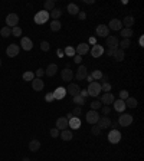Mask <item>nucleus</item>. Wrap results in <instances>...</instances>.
<instances>
[{
	"instance_id": "obj_10",
	"label": "nucleus",
	"mask_w": 144,
	"mask_h": 161,
	"mask_svg": "<svg viewBox=\"0 0 144 161\" xmlns=\"http://www.w3.org/2000/svg\"><path fill=\"white\" fill-rule=\"evenodd\" d=\"M61 78H62V81H65V82H69V81H72V78H74V72H72L71 68H69V66H65V69H62Z\"/></svg>"
},
{
	"instance_id": "obj_34",
	"label": "nucleus",
	"mask_w": 144,
	"mask_h": 161,
	"mask_svg": "<svg viewBox=\"0 0 144 161\" xmlns=\"http://www.w3.org/2000/svg\"><path fill=\"white\" fill-rule=\"evenodd\" d=\"M121 36H122V39H130L131 38V35H133V29H127V28H122L121 30Z\"/></svg>"
},
{
	"instance_id": "obj_7",
	"label": "nucleus",
	"mask_w": 144,
	"mask_h": 161,
	"mask_svg": "<svg viewBox=\"0 0 144 161\" xmlns=\"http://www.w3.org/2000/svg\"><path fill=\"white\" fill-rule=\"evenodd\" d=\"M19 50H20L19 45L12 43L10 46H7V49H6V55L9 56V58H16V56L19 55Z\"/></svg>"
},
{
	"instance_id": "obj_50",
	"label": "nucleus",
	"mask_w": 144,
	"mask_h": 161,
	"mask_svg": "<svg viewBox=\"0 0 144 161\" xmlns=\"http://www.w3.org/2000/svg\"><path fill=\"white\" fill-rule=\"evenodd\" d=\"M43 73H45V71L40 68V69H38V71L35 72V78H40V76H43Z\"/></svg>"
},
{
	"instance_id": "obj_45",
	"label": "nucleus",
	"mask_w": 144,
	"mask_h": 161,
	"mask_svg": "<svg viewBox=\"0 0 144 161\" xmlns=\"http://www.w3.org/2000/svg\"><path fill=\"white\" fill-rule=\"evenodd\" d=\"M100 108H101L100 101H92V102H91V109H92V111H97V109H100Z\"/></svg>"
},
{
	"instance_id": "obj_57",
	"label": "nucleus",
	"mask_w": 144,
	"mask_h": 161,
	"mask_svg": "<svg viewBox=\"0 0 144 161\" xmlns=\"http://www.w3.org/2000/svg\"><path fill=\"white\" fill-rule=\"evenodd\" d=\"M85 79H87V81H88L89 83H91V82H94V79H92V76H91V75H88V76H87Z\"/></svg>"
},
{
	"instance_id": "obj_29",
	"label": "nucleus",
	"mask_w": 144,
	"mask_h": 161,
	"mask_svg": "<svg viewBox=\"0 0 144 161\" xmlns=\"http://www.w3.org/2000/svg\"><path fill=\"white\" fill-rule=\"evenodd\" d=\"M59 135H61V138L63 139V141H71V139L74 138V134H72V131H69V129H63V131H61Z\"/></svg>"
},
{
	"instance_id": "obj_25",
	"label": "nucleus",
	"mask_w": 144,
	"mask_h": 161,
	"mask_svg": "<svg viewBox=\"0 0 144 161\" xmlns=\"http://www.w3.org/2000/svg\"><path fill=\"white\" fill-rule=\"evenodd\" d=\"M122 26H125L127 29H131L133 28V25L135 23V19H134L133 16H125L124 17V20H121Z\"/></svg>"
},
{
	"instance_id": "obj_53",
	"label": "nucleus",
	"mask_w": 144,
	"mask_h": 161,
	"mask_svg": "<svg viewBox=\"0 0 144 161\" xmlns=\"http://www.w3.org/2000/svg\"><path fill=\"white\" fill-rule=\"evenodd\" d=\"M79 95L84 96V98H87V96H88V91H87V89H81V91H79Z\"/></svg>"
},
{
	"instance_id": "obj_24",
	"label": "nucleus",
	"mask_w": 144,
	"mask_h": 161,
	"mask_svg": "<svg viewBox=\"0 0 144 161\" xmlns=\"http://www.w3.org/2000/svg\"><path fill=\"white\" fill-rule=\"evenodd\" d=\"M112 105H114V109H115L117 112H122L125 109V102L121 99H115L112 102Z\"/></svg>"
},
{
	"instance_id": "obj_58",
	"label": "nucleus",
	"mask_w": 144,
	"mask_h": 161,
	"mask_svg": "<svg viewBox=\"0 0 144 161\" xmlns=\"http://www.w3.org/2000/svg\"><path fill=\"white\" fill-rule=\"evenodd\" d=\"M22 161H30V158H28V157H25V158H23Z\"/></svg>"
},
{
	"instance_id": "obj_22",
	"label": "nucleus",
	"mask_w": 144,
	"mask_h": 161,
	"mask_svg": "<svg viewBox=\"0 0 144 161\" xmlns=\"http://www.w3.org/2000/svg\"><path fill=\"white\" fill-rule=\"evenodd\" d=\"M65 95H67V89L62 88V86H59V88H56L55 91H53V98H55V99H63Z\"/></svg>"
},
{
	"instance_id": "obj_13",
	"label": "nucleus",
	"mask_w": 144,
	"mask_h": 161,
	"mask_svg": "<svg viewBox=\"0 0 144 161\" xmlns=\"http://www.w3.org/2000/svg\"><path fill=\"white\" fill-rule=\"evenodd\" d=\"M102 55H104V48L101 45H94L91 48V56L92 58H101Z\"/></svg>"
},
{
	"instance_id": "obj_37",
	"label": "nucleus",
	"mask_w": 144,
	"mask_h": 161,
	"mask_svg": "<svg viewBox=\"0 0 144 161\" xmlns=\"http://www.w3.org/2000/svg\"><path fill=\"white\" fill-rule=\"evenodd\" d=\"M0 35H2L3 38H9V36L12 35V29L7 28V26H5V28L0 29Z\"/></svg>"
},
{
	"instance_id": "obj_47",
	"label": "nucleus",
	"mask_w": 144,
	"mask_h": 161,
	"mask_svg": "<svg viewBox=\"0 0 144 161\" xmlns=\"http://www.w3.org/2000/svg\"><path fill=\"white\" fill-rule=\"evenodd\" d=\"M128 96H130V95H128V91H125V89L120 91V99H121V101H125Z\"/></svg>"
},
{
	"instance_id": "obj_28",
	"label": "nucleus",
	"mask_w": 144,
	"mask_h": 161,
	"mask_svg": "<svg viewBox=\"0 0 144 161\" xmlns=\"http://www.w3.org/2000/svg\"><path fill=\"white\" fill-rule=\"evenodd\" d=\"M112 58H114L117 62H122V61H124V58H125V53H124V50H122V49H120V48H118V49L114 52Z\"/></svg>"
},
{
	"instance_id": "obj_55",
	"label": "nucleus",
	"mask_w": 144,
	"mask_h": 161,
	"mask_svg": "<svg viewBox=\"0 0 144 161\" xmlns=\"http://www.w3.org/2000/svg\"><path fill=\"white\" fill-rule=\"evenodd\" d=\"M102 81H101V83H104V82H108V76H107V75H102Z\"/></svg>"
},
{
	"instance_id": "obj_19",
	"label": "nucleus",
	"mask_w": 144,
	"mask_h": 161,
	"mask_svg": "<svg viewBox=\"0 0 144 161\" xmlns=\"http://www.w3.org/2000/svg\"><path fill=\"white\" fill-rule=\"evenodd\" d=\"M97 125H98L101 129H107V128L111 127V119L108 117H102V118H100V119H98Z\"/></svg>"
},
{
	"instance_id": "obj_17",
	"label": "nucleus",
	"mask_w": 144,
	"mask_h": 161,
	"mask_svg": "<svg viewBox=\"0 0 144 161\" xmlns=\"http://www.w3.org/2000/svg\"><path fill=\"white\" fill-rule=\"evenodd\" d=\"M68 128V119L67 117H59L56 119V129H59V131H63V129H67Z\"/></svg>"
},
{
	"instance_id": "obj_35",
	"label": "nucleus",
	"mask_w": 144,
	"mask_h": 161,
	"mask_svg": "<svg viewBox=\"0 0 144 161\" xmlns=\"http://www.w3.org/2000/svg\"><path fill=\"white\" fill-rule=\"evenodd\" d=\"M72 99H74V104H77L78 106H82L84 104H85V98H84V96H81L79 94L75 95V96H72Z\"/></svg>"
},
{
	"instance_id": "obj_9",
	"label": "nucleus",
	"mask_w": 144,
	"mask_h": 161,
	"mask_svg": "<svg viewBox=\"0 0 144 161\" xmlns=\"http://www.w3.org/2000/svg\"><path fill=\"white\" fill-rule=\"evenodd\" d=\"M95 33H97L98 38H108L110 29L107 28V25H100V26H97V29H95Z\"/></svg>"
},
{
	"instance_id": "obj_49",
	"label": "nucleus",
	"mask_w": 144,
	"mask_h": 161,
	"mask_svg": "<svg viewBox=\"0 0 144 161\" xmlns=\"http://www.w3.org/2000/svg\"><path fill=\"white\" fill-rule=\"evenodd\" d=\"M53 99H55V98H53V92H49V94L45 95V101H46V102H52Z\"/></svg>"
},
{
	"instance_id": "obj_4",
	"label": "nucleus",
	"mask_w": 144,
	"mask_h": 161,
	"mask_svg": "<svg viewBox=\"0 0 144 161\" xmlns=\"http://www.w3.org/2000/svg\"><path fill=\"white\" fill-rule=\"evenodd\" d=\"M6 26L7 28H15L17 26V23H19V16H17V13H9L7 16H6Z\"/></svg>"
},
{
	"instance_id": "obj_31",
	"label": "nucleus",
	"mask_w": 144,
	"mask_h": 161,
	"mask_svg": "<svg viewBox=\"0 0 144 161\" xmlns=\"http://www.w3.org/2000/svg\"><path fill=\"white\" fill-rule=\"evenodd\" d=\"M61 15H62V10H61V9H58V7H55L53 10L49 12V17L52 19V20H59Z\"/></svg>"
},
{
	"instance_id": "obj_43",
	"label": "nucleus",
	"mask_w": 144,
	"mask_h": 161,
	"mask_svg": "<svg viewBox=\"0 0 144 161\" xmlns=\"http://www.w3.org/2000/svg\"><path fill=\"white\" fill-rule=\"evenodd\" d=\"M101 91H102V92H110L111 91V83L110 82L101 83Z\"/></svg>"
},
{
	"instance_id": "obj_39",
	"label": "nucleus",
	"mask_w": 144,
	"mask_h": 161,
	"mask_svg": "<svg viewBox=\"0 0 144 161\" xmlns=\"http://www.w3.org/2000/svg\"><path fill=\"white\" fill-rule=\"evenodd\" d=\"M65 55L72 56V58H74V56L77 55V52H75V48H74V46H67V48H65Z\"/></svg>"
},
{
	"instance_id": "obj_30",
	"label": "nucleus",
	"mask_w": 144,
	"mask_h": 161,
	"mask_svg": "<svg viewBox=\"0 0 144 161\" xmlns=\"http://www.w3.org/2000/svg\"><path fill=\"white\" fill-rule=\"evenodd\" d=\"M68 13H69V15H72V16H75V15H78V13H79V7H78V5H75V3H69V5H68Z\"/></svg>"
},
{
	"instance_id": "obj_56",
	"label": "nucleus",
	"mask_w": 144,
	"mask_h": 161,
	"mask_svg": "<svg viewBox=\"0 0 144 161\" xmlns=\"http://www.w3.org/2000/svg\"><path fill=\"white\" fill-rule=\"evenodd\" d=\"M117 50V49H115ZM115 50H111V49H108V50H107V55H108V56H112V55H114V52H115Z\"/></svg>"
},
{
	"instance_id": "obj_27",
	"label": "nucleus",
	"mask_w": 144,
	"mask_h": 161,
	"mask_svg": "<svg viewBox=\"0 0 144 161\" xmlns=\"http://www.w3.org/2000/svg\"><path fill=\"white\" fill-rule=\"evenodd\" d=\"M39 148H40V141L39 139H32L30 143H29V150L32 151V153H36V151H39Z\"/></svg>"
},
{
	"instance_id": "obj_33",
	"label": "nucleus",
	"mask_w": 144,
	"mask_h": 161,
	"mask_svg": "<svg viewBox=\"0 0 144 161\" xmlns=\"http://www.w3.org/2000/svg\"><path fill=\"white\" fill-rule=\"evenodd\" d=\"M22 78H23L25 82H32V81L35 79V73L32 72V71H28V72H25L22 75Z\"/></svg>"
},
{
	"instance_id": "obj_40",
	"label": "nucleus",
	"mask_w": 144,
	"mask_h": 161,
	"mask_svg": "<svg viewBox=\"0 0 144 161\" xmlns=\"http://www.w3.org/2000/svg\"><path fill=\"white\" fill-rule=\"evenodd\" d=\"M20 35H22V29L19 28V26H15V28H12V36L20 38Z\"/></svg>"
},
{
	"instance_id": "obj_21",
	"label": "nucleus",
	"mask_w": 144,
	"mask_h": 161,
	"mask_svg": "<svg viewBox=\"0 0 144 161\" xmlns=\"http://www.w3.org/2000/svg\"><path fill=\"white\" fill-rule=\"evenodd\" d=\"M20 46H22V49H25V50H32L33 42H32V39H29V38H22V39H20Z\"/></svg>"
},
{
	"instance_id": "obj_12",
	"label": "nucleus",
	"mask_w": 144,
	"mask_h": 161,
	"mask_svg": "<svg viewBox=\"0 0 144 161\" xmlns=\"http://www.w3.org/2000/svg\"><path fill=\"white\" fill-rule=\"evenodd\" d=\"M114 101H115V96H114V94H111V92H105V94L101 96V102L107 106H110Z\"/></svg>"
},
{
	"instance_id": "obj_44",
	"label": "nucleus",
	"mask_w": 144,
	"mask_h": 161,
	"mask_svg": "<svg viewBox=\"0 0 144 161\" xmlns=\"http://www.w3.org/2000/svg\"><path fill=\"white\" fill-rule=\"evenodd\" d=\"M101 131H102V129H101V128L98 127L97 124H95L94 127L91 128V134H92V135H100V134H101Z\"/></svg>"
},
{
	"instance_id": "obj_3",
	"label": "nucleus",
	"mask_w": 144,
	"mask_h": 161,
	"mask_svg": "<svg viewBox=\"0 0 144 161\" xmlns=\"http://www.w3.org/2000/svg\"><path fill=\"white\" fill-rule=\"evenodd\" d=\"M87 91H88V95H91V96H98L101 94V83L97 82V81L91 82Z\"/></svg>"
},
{
	"instance_id": "obj_2",
	"label": "nucleus",
	"mask_w": 144,
	"mask_h": 161,
	"mask_svg": "<svg viewBox=\"0 0 144 161\" xmlns=\"http://www.w3.org/2000/svg\"><path fill=\"white\" fill-rule=\"evenodd\" d=\"M33 20H35L36 25H43V23H46L48 20H49V12H46V10L38 12V13L35 15Z\"/></svg>"
},
{
	"instance_id": "obj_23",
	"label": "nucleus",
	"mask_w": 144,
	"mask_h": 161,
	"mask_svg": "<svg viewBox=\"0 0 144 161\" xmlns=\"http://www.w3.org/2000/svg\"><path fill=\"white\" fill-rule=\"evenodd\" d=\"M56 72H58V66H56L55 63H50L49 66L45 69V75L46 76H55Z\"/></svg>"
},
{
	"instance_id": "obj_8",
	"label": "nucleus",
	"mask_w": 144,
	"mask_h": 161,
	"mask_svg": "<svg viewBox=\"0 0 144 161\" xmlns=\"http://www.w3.org/2000/svg\"><path fill=\"white\" fill-rule=\"evenodd\" d=\"M105 46L111 50L118 49V39L115 36H108V38H105Z\"/></svg>"
},
{
	"instance_id": "obj_59",
	"label": "nucleus",
	"mask_w": 144,
	"mask_h": 161,
	"mask_svg": "<svg viewBox=\"0 0 144 161\" xmlns=\"http://www.w3.org/2000/svg\"><path fill=\"white\" fill-rule=\"evenodd\" d=\"M0 66H2V59H0Z\"/></svg>"
},
{
	"instance_id": "obj_20",
	"label": "nucleus",
	"mask_w": 144,
	"mask_h": 161,
	"mask_svg": "<svg viewBox=\"0 0 144 161\" xmlns=\"http://www.w3.org/2000/svg\"><path fill=\"white\" fill-rule=\"evenodd\" d=\"M68 127H71L72 129H79L81 128V119H79V117H72L71 119H68Z\"/></svg>"
},
{
	"instance_id": "obj_6",
	"label": "nucleus",
	"mask_w": 144,
	"mask_h": 161,
	"mask_svg": "<svg viewBox=\"0 0 144 161\" xmlns=\"http://www.w3.org/2000/svg\"><path fill=\"white\" fill-rule=\"evenodd\" d=\"M120 139H121V132H120L118 129L110 131V134H108V141H110L111 144H118Z\"/></svg>"
},
{
	"instance_id": "obj_11",
	"label": "nucleus",
	"mask_w": 144,
	"mask_h": 161,
	"mask_svg": "<svg viewBox=\"0 0 144 161\" xmlns=\"http://www.w3.org/2000/svg\"><path fill=\"white\" fill-rule=\"evenodd\" d=\"M75 76H77L78 81H84V79L88 76V69H87V66H84V65H79V66H78L77 73H75Z\"/></svg>"
},
{
	"instance_id": "obj_15",
	"label": "nucleus",
	"mask_w": 144,
	"mask_h": 161,
	"mask_svg": "<svg viewBox=\"0 0 144 161\" xmlns=\"http://www.w3.org/2000/svg\"><path fill=\"white\" fill-rule=\"evenodd\" d=\"M32 88H33V91H36V92L43 91V88H45L43 79H42V78H35L33 81H32Z\"/></svg>"
},
{
	"instance_id": "obj_54",
	"label": "nucleus",
	"mask_w": 144,
	"mask_h": 161,
	"mask_svg": "<svg viewBox=\"0 0 144 161\" xmlns=\"http://www.w3.org/2000/svg\"><path fill=\"white\" fill-rule=\"evenodd\" d=\"M78 17H79L81 20H85V19H87V15H85V12H79V13H78Z\"/></svg>"
},
{
	"instance_id": "obj_14",
	"label": "nucleus",
	"mask_w": 144,
	"mask_h": 161,
	"mask_svg": "<svg viewBox=\"0 0 144 161\" xmlns=\"http://www.w3.org/2000/svg\"><path fill=\"white\" fill-rule=\"evenodd\" d=\"M79 91H81V88H79L78 83L69 82V85H68V88H67V94H69L71 96H75V95L79 94Z\"/></svg>"
},
{
	"instance_id": "obj_1",
	"label": "nucleus",
	"mask_w": 144,
	"mask_h": 161,
	"mask_svg": "<svg viewBox=\"0 0 144 161\" xmlns=\"http://www.w3.org/2000/svg\"><path fill=\"white\" fill-rule=\"evenodd\" d=\"M133 121H134V118L131 114H122V115H120L118 119H117L120 127H130V125L133 124Z\"/></svg>"
},
{
	"instance_id": "obj_48",
	"label": "nucleus",
	"mask_w": 144,
	"mask_h": 161,
	"mask_svg": "<svg viewBox=\"0 0 144 161\" xmlns=\"http://www.w3.org/2000/svg\"><path fill=\"white\" fill-rule=\"evenodd\" d=\"M49 134H50V137H52V138H56V137H59V129H56V128H52Z\"/></svg>"
},
{
	"instance_id": "obj_32",
	"label": "nucleus",
	"mask_w": 144,
	"mask_h": 161,
	"mask_svg": "<svg viewBox=\"0 0 144 161\" xmlns=\"http://www.w3.org/2000/svg\"><path fill=\"white\" fill-rule=\"evenodd\" d=\"M55 9V0H46L43 3V10L46 12H50Z\"/></svg>"
},
{
	"instance_id": "obj_41",
	"label": "nucleus",
	"mask_w": 144,
	"mask_h": 161,
	"mask_svg": "<svg viewBox=\"0 0 144 161\" xmlns=\"http://www.w3.org/2000/svg\"><path fill=\"white\" fill-rule=\"evenodd\" d=\"M102 75H104V73L101 72V71H98V69H95L94 72L91 73V76H92V79H97V81L102 78Z\"/></svg>"
},
{
	"instance_id": "obj_42",
	"label": "nucleus",
	"mask_w": 144,
	"mask_h": 161,
	"mask_svg": "<svg viewBox=\"0 0 144 161\" xmlns=\"http://www.w3.org/2000/svg\"><path fill=\"white\" fill-rule=\"evenodd\" d=\"M40 49L43 50V52H48V50L50 49L49 42H46V40H42V42H40Z\"/></svg>"
},
{
	"instance_id": "obj_16",
	"label": "nucleus",
	"mask_w": 144,
	"mask_h": 161,
	"mask_svg": "<svg viewBox=\"0 0 144 161\" xmlns=\"http://www.w3.org/2000/svg\"><path fill=\"white\" fill-rule=\"evenodd\" d=\"M107 28L111 29V30H121V29H122V23H121L120 19H111L110 25H108Z\"/></svg>"
},
{
	"instance_id": "obj_5",
	"label": "nucleus",
	"mask_w": 144,
	"mask_h": 161,
	"mask_svg": "<svg viewBox=\"0 0 144 161\" xmlns=\"http://www.w3.org/2000/svg\"><path fill=\"white\" fill-rule=\"evenodd\" d=\"M100 118H101L100 114H98L97 111H92V109H91V111H88V112H87V115H85L87 122H88V124H92V125H95V124L98 122V119H100Z\"/></svg>"
},
{
	"instance_id": "obj_46",
	"label": "nucleus",
	"mask_w": 144,
	"mask_h": 161,
	"mask_svg": "<svg viewBox=\"0 0 144 161\" xmlns=\"http://www.w3.org/2000/svg\"><path fill=\"white\" fill-rule=\"evenodd\" d=\"M71 114L74 115V117H79V115L82 114V108H81V106H75V108H74V111H72Z\"/></svg>"
},
{
	"instance_id": "obj_36",
	"label": "nucleus",
	"mask_w": 144,
	"mask_h": 161,
	"mask_svg": "<svg viewBox=\"0 0 144 161\" xmlns=\"http://www.w3.org/2000/svg\"><path fill=\"white\" fill-rule=\"evenodd\" d=\"M62 25L59 20H52L50 22V30H53V32H58V30H61Z\"/></svg>"
},
{
	"instance_id": "obj_52",
	"label": "nucleus",
	"mask_w": 144,
	"mask_h": 161,
	"mask_svg": "<svg viewBox=\"0 0 144 161\" xmlns=\"http://www.w3.org/2000/svg\"><path fill=\"white\" fill-rule=\"evenodd\" d=\"M110 112H111V108H110V106H104V108H102V114H104V115H108V114H110Z\"/></svg>"
},
{
	"instance_id": "obj_18",
	"label": "nucleus",
	"mask_w": 144,
	"mask_h": 161,
	"mask_svg": "<svg viewBox=\"0 0 144 161\" xmlns=\"http://www.w3.org/2000/svg\"><path fill=\"white\" fill-rule=\"evenodd\" d=\"M75 52H77V55H79V56L88 53L89 52V45L88 43H79L77 48H75Z\"/></svg>"
},
{
	"instance_id": "obj_38",
	"label": "nucleus",
	"mask_w": 144,
	"mask_h": 161,
	"mask_svg": "<svg viewBox=\"0 0 144 161\" xmlns=\"http://www.w3.org/2000/svg\"><path fill=\"white\" fill-rule=\"evenodd\" d=\"M130 45H131V40L130 39H122L121 42H118V46H121L120 49H127V48H130Z\"/></svg>"
},
{
	"instance_id": "obj_51",
	"label": "nucleus",
	"mask_w": 144,
	"mask_h": 161,
	"mask_svg": "<svg viewBox=\"0 0 144 161\" xmlns=\"http://www.w3.org/2000/svg\"><path fill=\"white\" fill-rule=\"evenodd\" d=\"M74 62H75V63H81V62H82V56H79V55H75L74 56Z\"/></svg>"
},
{
	"instance_id": "obj_26",
	"label": "nucleus",
	"mask_w": 144,
	"mask_h": 161,
	"mask_svg": "<svg viewBox=\"0 0 144 161\" xmlns=\"http://www.w3.org/2000/svg\"><path fill=\"white\" fill-rule=\"evenodd\" d=\"M124 102H125V108H131V109L137 108V105H139L137 99H135V98H133V96H128V98L124 101Z\"/></svg>"
}]
</instances>
